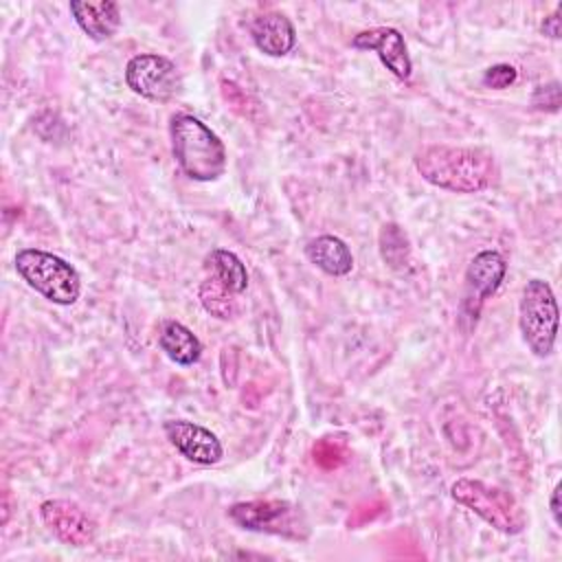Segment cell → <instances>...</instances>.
I'll return each mask as SVG.
<instances>
[{
  "instance_id": "cell-8",
  "label": "cell",
  "mask_w": 562,
  "mask_h": 562,
  "mask_svg": "<svg viewBox=\"0 0 562 562\" xmlns=\"http://www.w3.org/2000/svg\"><path fill=\"white\" fill-rule=\"evenodd\" d=\"M40 516L48 527V531L64 544L86 547V544H92L97 538L94 518L72 501H66V498L44 501L40 507Z\"/></svg>"
},
{
  "instance_id": "cell-18",
  "label": "cell",
  "mask_w": 562,
  "mask_h": 562,
  "mask_svg": "<svg viewBox=\"0 0 562 562\" xmlns=\"http://www.w3.org/2000/svg\"><path fill=\"white\" fill-rule=\"evenodd\" d=\"M200 301H202V307L222 318V321H228L235 316L237 312V301H235V294L224 288L215 277L206 279L202 285H200Z\"/></svg>"
},
{
  "instance_id": "cell-10",
  "label": "cell",
  "mask_w": 562,
  "mask_h": 562,
  "mask_svg": "<svg viewBox=\"0 0 562 562\" xmlns=\"http://www.w3.org/2000/svg\"><path fill=\"white\" fill-rule=\"evenodd\" d=\"M505 272H507V263L501 252L483 250V252L474 255V259L470 261V266L465 270L463 307H465L468 316L476 318L481 303L501 288Z\"/></svg>"
},
{
  "instance_id": "cell-6",
  "label": "cell",
  "mask_w": 562,
  "mask_h": 562,
  "mask_svg": "<svg viewBox=\"0 0 562 562\" xmlns=\"http://www.w3.org/2000/svg\"><path fill=\"white\" fill-rule=\"evenodd\" d=\"M228 518L248 531L272 533L283 538H307V522L301 509L288 501H246L228 509Z\"/></svg>"
},
{
  "instance_id": "cell-1",
  "label": "cell",
  "mask_w": 562,
  "mask_h": 562,
  "mask_svg": "<svg viewBox=\"0 0 562 562\" xmlns=\"http://www.w3.org/2000/svg\"><path fill=\"white\" fill-rule=\"evenodd\" d=\"M415 169L432 187L452 193H479L498 180V165L483 147L428 145L415 154Z\"/></svg>"
},
{
  "instance_id": "cell-5",
  "label": "cell",
  "mask_w": 562,
  "mask_h": 562,
  "mask_svg": "<svg viewBox=\"0 0 562 562\" xmlns=\"http://www.w3.org/2000/svg\"><path fill=\"white\" fill-rule=\"evenodd\" d=\"M518 325L522 340L538 356L547 358L558 338V301L551 285L542 279L525 283L518 303Z\"/></svg>"
},
{
  "instance_id": "cell-17",
  "label": "cell",
  "mask_w": 562,
  "mask_h": 562,
  "mask_svg": "<svg viewBox=\"0 0 562 562\" xmlns=\"http://www.w3.org/2000/svg\"><path fill=\"white\" fill-rule=\"evenodd\" d=\"M380 257L391 270H404L411 263V241L393 222L380 228Z\"/></svg>"
},
{
  "instance_id": "cell-21",
  "label": "cell",
  "mask_w": 562,
  "mask_h": 562,
  "mask_svg": "<svg viewBox=\"0 0 562 562\" xmlns=\"http://www.w3.org/2000/svg\"><path fill=\"white\" fill-rule=\"evenodd\" d=\"M518 72L514 66L509 64H496V66H490L485 72H483V83L492 90H505L509 88L514 81H516Z\"/></svg>"
},
{
  "instance_id": "cell-11",
  "label": "cell",
  "mask_w": 562,
  "mask_h": 562,
  "mask_svg": "<svg viewBox=\"0 0 562 562\" xmlns=\"http://www.w3.org/2000/svg\"><path fill=\"white\" fill-rule=\"evenodd\" d=\"M351 46L360 50H375L386 70H391L397 79H408L413 72V61L408 57L404 37L397 29L373 26L360 31L358 35H353Z\"/></svg>"
},
{
  "instance_id": "cell-13",
  "label": "cell",
  "mask_w": 562,
  "mask_h": 562,
  "mask_svg": "<svg viewBox=\"0 0 562 562\" xmlns=\"http://www.w3.org/2000/svg\"><path fill=\"white\" fill-rule=\"evenodd\" d=\"M70 13L79 24V29L97 42L110 40L121 26V9L112 0H99V2L72 0Z\"/></svg>"
},
{
  "instance_id": "cell-15",
  "label": "cell",
  "mask_w": 562,
  "mask_h": 562,
  "mask_svg": "<svg viewBox=\"0 0 562 562\" xmlns=\"http://www.w3.org/2000/svg\"><path fill=\"white\" fill-rule=\"evenodd\" d=\"M158 345L169 360H173L176 364H182V367L198 362L202 356L200 338L187 325H182L178 321L162 323L160 334H158Z\"/></svg>"
},
{
  "instance_id": "cell-9",
  "label": "cell",
  "mask_w": 562,
  "mask_h": 562,
  "mask_svg": "<svg viewBox=\"0 0 562 562\" xmlns=\"http://www.w3.org/2000/svg\"><path fill=\"white\" fill-rule=\"evenodd\" d=\"M162 430L169 439V443L189 461L200 465H215L224 448L220 439L204 426L187 419H167L162 424Z\"/></svg>"
},
{
  "instance_id": "cell-4",
  "label": "cell",
  "mask_w": 562,
  "mask_h": 562,
  "mask_svg": "<svg viewBox=\"0 0 562 562\" xmlns=\"http://www.w3.org/2000/svg\"><path fill=\"white\" fill-rule=\"evenodd\" d=\"M457 503L472 509L479 518L503 533H520L527 527V514L520 503L503 487L483 483L479 479H457L450 487Z\"/></svg>"
},
{
  "instance_id": "cell-19",
  "label": "cell",
  "mask_w": 562,
  "mask_h": 562,
  "mask_svg": "<svg viewBox=\"0 0 562 562\" xmlns=\"http://www.w3.org/2000/svg\"><path fill=\"white\" fill-rule=\"evenodd\" d=\"M347 443L340 437H323L312 446V459L323 470H336L347 461Z\"/></svg>"
},
{
  "instance_id": "cell-23",
  "label": "cell",
  "mask_w": 562,
  "mask_h": 562,
  "mask_svg": "<svg viewBox=\"0 0 562 562\" xmlns=\"http://www.w3.org/2000/svg\"><path fill=\"white\" fill-rule=\"evenodd\" d=\"M549 505H551V516H553V522L560 527V483L553 487Z\"/></svg>"
},
{
  "instance_id": "cell-12",
  "label": "cell",
  "mask_w": 562,
  "mask_h": 562,
  "mask_svg": "<svg viewBox=\"0 0 562 562\" xmlns=\"http://www.w3.org/2000/svg\"><path fill=\"white\" fill-rule=\"evenodd\" d=\"M250 35L255 46L270 57L288 55L296 44L294 24L288 15L279 11H268L255 18V22L250 24Z\"/></svg>"
},
{
  "instance_id": "cell-22",
  "label": "cell",
  "mask_w": 562,
  "mask_h": 562,
  "mask_svg": "<svg viewBox=\"0 0 562 562\" xmlns=\"http://www.w3.org/2000/svg\"><path fill=\"white\" fill-rule=\"evenodd\" d=\"M560 11H562V7H558L551 15H547L540 26V31L551 40H560Z\"/></svg>"
},
{
  "instance_id": "cell-16",
  "label": "cell",
  "mask_w": 562,
  "mask_h": 562,
  "mask_svg": "<svg viewBox=\"0 0 562 562\" xmlns=\"http://www.w3.org/2000/svg\"><path fill=\"white\" fill-rule=\"evenodd\" d=\"M206 266L213 270V277L228 288L233 294H241L248 288V272L244 261L224 248H215L206 257Z\"/></svg>"
},
{
  "instance_id": "cell-3",
  "label": "cell",
  "mask_w": 562,
  "mask_h": 562,
  "mask_svg": "<svg viewBox=\"0 0 562 562\" xmlns=\"http://www.w3.org/2000/svg\"><path fill=\"white\" fill-rule=\"evenodd\" d=\"M15 270L29 288L57 305H72L81 294V277L75 266L53 252L22 248L15 255Z\"/></svg>"
},
{
  "instance_id": "cell-14",
  "label": "cell",
  "mask_w": 562,
  "mask_h": 562,
  "mask_svg": "<svg viewBox=\"0 0 562 562\" xmlns=\"http://www.w3.org/2000/svg\"><path fill=\"white\" fill-rule=\"evenodd\" d=\"M305 257L325 274L345 277L353 268V255L349 246L336 235H321L305 246Z\"/></svg>"
},
{
  "instance_id": "cell-2",
  "label": "cell",
  "mask_w": 562,
  "mask_h": 562,
  "mask_svg": "<svg viewBox=\"0 0 562 562\" xmlns=\"http://www.w3.org/2000/svg\"><path fill=\"white\" fill-rule=\"evenodd\" d=\"M171 151L178 167L198 182L217 180L226 171V147L198 116L180 112L171 119Z\"/></svg>"
},
{
  "instance_id": "cell-7",
  "label": "cell",
  "mask_w": 562,
  "mask_h": 562,
  "mask_svg": "<svg viewBox=\"0 0 562 562\" xmlns=\"http://www.w3.org/2000/svg\"><path fill=\"white\" fill-rule=\"evenodd\" d=\"M125 81L132 92L158 103L173 99L182 86L178 66L156 53L134 55L125 66Z\"/></svg>"
},
{
  "instance_id": "cell-20",
  "label": "cell",
  "mask_w": 562,
  "mask_h": 562,
  "mask_svg": "<svg viewBox=\"0 0 562 562\" xmlns=\"http://www.w3.org/2000/svg\"><path fill=\"white\" fill-rule=\"evenodd\" d=\"M531 108L540 112H558L560 110V83L551 81L544 86H538L531 94Z\"/></svg>"
}]
</instances>
